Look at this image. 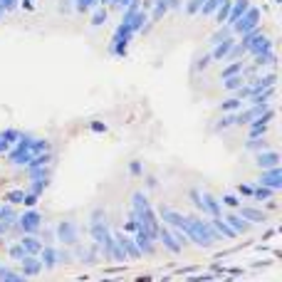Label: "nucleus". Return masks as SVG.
<instances>
[{
    "mask_svg": "<svg viewBox=\"0 0 282 282\" xmlns=\"http://www.w3.org/2000/svg\"><path fill=\"white\" fill-rule=\"evenodd\" d=\"M223 218H226L228 226L233 228L238 235H245V233H250V228H253V223H250V220H245V218H243L238 211H230L228 215H223Z\"/></svg>",
    "mask_w": 282,
    "mask_h": 282,
    "instance_id": "16",
    "label": "nucleus"
},
{
    "mask_svg": "<svg viewBox=\"0 0 282 282\" xmlns=\"http://www.w3.org/2000/svg\"><path fill=\"white\" fill-rule=\"evenodd\" d=\"M129 171H131V176H141V173H144L141 161H131V164H129Z\"/></svg>",
    "mask_w": 282,
    "mask_h": 282,
    "instance_id": "47",
    "label": "nucleus"
},
{
    "mask_svg": "<svg viewBox=\"0 0 282 282\" xmlns=\"http://www.w3.org/2000/svg\"><path fill=\"white\" fill-rule=\"evenodd\" d=\"M0 280L5 282H23L25 280V277H23V272H15V270H10V268H5L3 270V275H0Z\"/></svg>",
    "mask_w": 282,
    "mask_h": 282,
    "instance_id": "35",
    "label": "nucleus"
},
{
    "mask_svg": "<svg viewBox=\"0 0 282 282\" xmlns=\"http://www.w3.org/2000/svg\"><path fill=\"white\" fill-rule=\"evenodd\" d=\"M238 37L235 35H228V37H223L218 45H213L211 50V59H215V62H226V57H228V52H230V47H233V43H235Z\"/></svg>",
    "mask_w": 282,
    "mask_h": 282,
    "instance_id": "13",
    "label": "nucleus"
},
{
    "mask_svg": "<svg viewBox=\"0 0 282 282\" xmlns=\"http://www.w3.org/2000/svg\"><path fill=\"white\" fill-rule=\"evenodd\" d=\"M188 198H191L193 208H196V211L200 213V191H198V188H191V191H188Z\"/></svg>",
    "mask_w": 282,
    "mask_h": 282,
    "instance_id": "37",
    "label": "nucleus"
},
{
    "mask_svg": "<svg viewBox=\"0 0 282 282\" xmlns=\"http://www.w3.org/2000/svg\"><path fill=\"white\" fill-rule=\"evenodd\" d=\"M74 10L77 13H89L92 10V0H74Z\"/></svg>",
    "mask_w": 282,
    "mask_h": 282,
    "instance_id": "38",
    "label": "nucleus"
},
{
    "mask_svg": "<svg viewBox=\"0 0 282 282\" xmlns=\"http://www.w3.org/2000/svg\"><path fill=\"white\" fill-rule=\"evenodd\" d=\"M107 17H109V10H107L104 5H94V8H92V25H94V28H99L102 23H107Z\"/></svg>",
    "mask_w": 282,
    "mask_h": 282,
    "instance_id": "23",
    "label": "nucleus"
},
{
    "mask_svg": "<svg viewBox=\"0 0 282 282\" xmlns=\"http://www.w3.org/2000/svg\"><path fill=\"white\" fill-rule=\"evenodd\" d=\"M0 136L13 146L15 141H17V136H20V131H17V129H5V131H0Z\"/></svg>",
    "mask_w": 282,
    "mask_h": 282,
    "instance_id": "36",
    "label": "nucleus"
},
{
    "mask_svg": "<svg viewBox=\"0 0 282 282\" xmlns=\"http://www.w3.org/2000/svg\"><path fill=\"white\" fill-rule=\"evenodd\" d=\"M47 184H50V178H30L28 191H30V193H35V196H43L45 188H47Z\"/></svg>",
    "mask_w": 282,
    "mask_h": 282,
    "instance_id": "27",
    "label": "nucleus"
},
{
    "mask_svg": "<svg viewBox=\"0 0 282 282\" xmlns=\"http://www.w3.org/2000/svg\"><path fill=\"white\" fill-rule=\"evenodd\" d=\"M74 263V255H72V248H57V265H70Z\"/></svg>",
    "mask_w": 282,
    "mask_h": 282,
    "instance_id": "30",
    "label": "nucleus"
},
{
    "mask_svg": "<svg viewBox=\"0 0 282 282\" xmlns=\"http://www.w3.org/2000/svg\"><path fill=\"white\" fill-rule=\"evenodd\" d=\"M208 223H211L213 230H215V233H218V235H220L223 240H233V238H238V233H235L233 228L228 226V220L223 218V215H211V218H208Z\"/></svg>",
    "mask_w": 282,
    "mask_h": 282,
    "instance_id": "14",
    "label": "nucleus"
},
{
    "mask_svg": "<svg viewBox=\"0 0 282 282\" xmlns=\"http://www.w3.org/2000/svg\"><path fill=\"white\" fill-rule=\"evenodd\" d=\"M156 215H158V220L164 223V226L169 228H178V230H186V223H188V218H186L181 211H176V208H171V206H158L156 208Z\"/></svg>",
    "mask_w": 282,
    "mask_h": 282,
    "instance_id": "5",
    "label": "nucleus"
},
{
    "mask_svg": "<svg viewBox=\"0 0 282 282\" xmlns=\"http://www.w3.org/2000/svg\"><path fill=\"white\" fill-rule=\"evenodd\" d=\"M257 184L263 186H270L272 191H280L282 188V169L280 166H272V169H265L260 173V178H257Z\"/></svg>",
    "mask_w": 282,
    "mask_h": 282,
    "instance_id": "11",
    "label": "nucleus"
},
{
    "mask_svg": "<svg viewBox=\"0 0 282 282\" xmlns=\"http://www.w3.org/2000/svg\"><path fill=\"white\" fill-rule=\"evenodd\" d=\"M220 203H223L226 208H230V211H238V206L243 200H240L235 193H223V196H220Z\"/></svg>",
    "mask_w": 282,
    "mask_h": 282,
    "instance_id": "32",
    "label": "nucleus"
},
{
    "mask_svg": "<svg viewBox=\"0 0 282 282\" xmlns=\"http://www.w3.org/2000/svg\"><path fill=\"white\" fill-rule=\"evenodd\" d=\"M243 104H245V102L240 97H230L220 104V112H238V109H243Z\"/></svg>",
    "mask_w": 282,
    "mask_h": 282,
    "instance_id": "31",
    "label": "nucleus"
},
{
    "mask_svg": "<svg viewBox=\"0 0 282 282\" xmlns=\"http://www.w3.org/2000/svg\"><path fill=\"white\" fill-rule=\"evenodd\" d=\"M253 188H255L253 184H240V186H238V193H240V196H248V198H250V196H253Z\"/></svg>",
    "mask_w": 282,
    "mask_h": 282,
    "instance_id": "44",
    "label": "nucleus"
},
{
    "mask_svg": "<svg viewBox=\"0 0 282 282\" xmlns=\"http://www.w3.org/2000/svg\"><path fill=\"white\" fill-rule=\"evenodd\" d=\"M184 10V0H169V13H181Z\"/></svg>",
    "mask_w": 282,
    "mask_h": 282,
    "instance_id": "45",
    "label": "nucleus"
},
{
    "mask_svg": "<svg viewBox=\"0 0 282 282\" xmlns=\"http://www.w3.org/2000/svg\"><path fill=\"white\" fill-rule=\"evenodd\" d=\"M238 213L245 218V220H250V223H268V213L260 211L257 206H238Z\"/></svg>",
    "mask_w": 282,
    "mask_h": 282,
    "instance_id": "17",
    "label": "nucleus"
},
{
    "mask_svg": "<svg viewBox=\"0 0 282 282\" xmlns=\"http://www.w3.org/2000/svg\"><path fill=\"white\" fill-rule=\"evenodd\" d=\"M131 238H134V243L139 245V250L144 257H154L156 255V240L144 230V228H136L134 233H131Z\"/></svg>",
    "mask_w": 282,
    "mask_h": 282,
    "instance_id": "6",
    "label": "nucleus"
},
{
    "mask_svg": "<svg viewBox=\"0 0 282 282\" xmlns=\"http://www.w3.org/2000/svg\"><path fill=\"white\" fill-rule=\"evenodd\" d=\"M257 25H260V8H255V5H250V8L235 20V23H230V28H233V35H235V37L243 35V32H248V30L257 28Z\"/></svg>",
    "mask_w": 282,
    "mask_h": 282,
    "instance_id": "4",
    "label": "nucleus"
},
{
    "mask_svg": "<svg viewBox=\"0 0 282 282\" xmlns=\"http://www.w3.org/2000/svg\"><path fill=\"white\" fill-rule=\"evenodd\" d=\"M156 243H161V245H164V250H169L171 255H178L181 250H184V248H181V243L173 238L171 228L164 226V223H161V228H158V238H156Z\"/></svg>",
    "mask_w": 282,
    "mask_h": 282,
    "instance_id": "9",
    "label": "nucleus"
},
{
    "mask_svg": "<svg viewBox=\"0 0 282 282\" xmlns=\"http://www.w3.org/2000/svg\"><path fill=\"white\" fill-rule=\"evenodd\" d=\"M186 218H188V223H186L184 233L188 243H196L198 248H213L218 240H223L206 218H200V215H186Z\"/></svg>",
    "mask_w": 282,
    "mask_h": 282,
    "instance_id": "1",
    "label": "nucleus"
},
{
    "mask_svg": "<svg viewBox=\"0 0 282 282\" xmlns=\"http://www.w3.org/2000/svg\"><path fill=\"white\" fill-rule=\"evenodd\" d=\"M28 178H50V166H25Z\"/></svg>",
    "mask_w": 282,
    "mask_h": 282,
    "instance_id": "29",
    "label": "nucleus"
},
{
    "mask_svg": "<svg viewBox=\"0 0 282 282\" xmlns=\"http://www.w3.org/2000/svg\"><path fill=\"white\" fill-rule=\"evenodd\" d=\"M40 228H43V215L35 208H28L25 213H17V218H15L10 230L23 235V233H40Z\"/></svg>",
    "mask_w": 282,
    "mask_h": 282,
    "instance_id": "2",
    "label": "nucleus"
},
{
    "mask_svg": "<svg viewBox=\"0 0 282 282\" xmlns=\"http://www.w3.org/2000/svg\"><path fill=\"white\" fill-rule=\"evenodd\" d=\"M99 220H107V211L104 208H94L89 215V223H99Z\"/></svg>",
    "mask_w": 282,
    "mask_h": 282,
    "instance_id": "39",
    "label": "nucleus"
},
{
    "mask_svg": "<svg viewBox=\"0 0 282 282\" xmlns=\"http://www.w3.org/2000/svg\"><path fill=\"white\" fill-rule=\"evenodd\" d=\"M245 85V77H243V72H240V74H233V77H226V79H223V87H226L228 92H235V89H238V87H243Z\"/></svg>",
    "mask_w": 282,
    "mask_h": 282,
    "instance_id": "28",
    "label": "nucleus"
},
{
    "mask_svg": "<svg viewBox=\"0 0 282 282\" xmlns=\"http://www.w3.org/2000/svg\"><path fill=\"white\" fill-rule=\"evenodd\" d=\"M45 151H52V144L50 139H40V136H35L32 144H30V154L37 156V154H45Z\"/></svg>",
    "mask_w": 282,
    "mask_h": 282,
    "instance_id": "21",
    "label": "nucleus"
},
{
    "mask_svg": "<svg viewBox=\"0 0 282 282\" xmlns=\"http://www.w3.org/2000/svg\"><path fill=\"white\" fill-rule=\"evenodd\" d=\"M20 245H23L25 255H37L43 250V240L37 238V233H23L20 235Z\"/></svg>",
    "mask_w": 282,
    "mask_h": 282,
    "instance_id": "18",
    "label": "nucleus"
},
{
    "mask_svg": "<svg viewBox=\"0 0 282 282\" xmlns=\"http://www.w3.org/2000/svg\"><path fill=\"white\" fill-rule=\"evenodd\" d=\"M0 5H3V10L5 13H13L20 8V0H0Z\"/></svg>",
    "mask_w": 282,
    "mask_h": 282,
    "instance_id": "41",
    "label": "nucleus"
},
{
    "mask_svg": "<svg viewBox=\"0 0 282 282\" xmlns=\"http://www.w3.org/2000/svg\"><path fill=\"white\" fill-rule=\"evenodd\" d=\"M208 62H211V52H203V55H198L196 62H193V72L208 70Z\"/></svg>",
    "mask_w": 282,
    "mask_h": 282,
    "instance_id": "34",
    "label": "nucleus"
},
{
    "mask_svg": "<svg viewBox=\"0 0 282 282\" xmlns=\"http://www.w3.org/2000/svg\"><path fill=\"white\" fill-rule=\"evenodd\" d=\"M240 72H243V59H233V62H228L226 67L220 70V79L233 77V74H240Z\"/></svg>",
    "mask_w": 282,
    "mask_h": 282,
    "instance_id": "25",
    "label": "nucleus"
},
{
    "mask_svg": "<svg viewBox=\"0 0 282 282\" xmlns=\"http://www.w3.org/2000/svg\"><path fill=\"white\" fill-rule=\"evenodd\" d=\"M275 193L277 191H272L270 186H263V184H255V188H253V200L255 203H265V200H270V198H275Z\"/></svg>",
    "mask_w": 282,
    "mask_h": 282,
    "instance_id": "20",
    "label": "nucleus"
},
{
    "mask_svg": "<svg viewBox=\"0 0 282 282\" xmlns=\"http://www.w3.org/2000/svg\"><path fill=\"white\" fill-rule=\"evenodd\" d=\"M3 270H5V265H0V275H3Z\"/></svg>",
    "mask_w": 282,
    "mask_h": 282,
    "instance_id": "51",
    "label": "nucleus"
},
{
    "mask_svg": "<svg viewBox=\"0 0 282 282\" xmlns=\"http://www.w3.org/2000/svg\"><path fill=\"white\" fill-rule=\"evenodd\" d=\"M23 196H25V191H10V193L5 196V200H8V203H23Z\"/></svg>",
    "mask_w": 282,
    "mask_h": 282,
    "instance_id": "42",
    "label": "nucleus"
},
{
    "mask_svg": "<svg viewBox=\"0 0 282 282\" xmlns=\"http://www.w3.org/2000/svg\"><path fill=\"white\" fill-rule=\"evenodd\" d=\"M3 17H5V10H3V5H0V20H3Z\"/></svg>",
    "mask_w": 282,
    "mask_h": 282,
    "instance_id": "50",
    "label": "nucleus"
},
{
    "mask_svg": "<svg viewBox=\"0 0 282 282\" xmlns=\"http://www.w3.org/2000/svg\"><path fill=\"white\" fill-rule=\"evenodd\" d=\"M55 243L67 245V248L77 245L79 243V228H77V223L74 220H59L55 226Z\"/></svg>",
    "mask_w": 282,
    "mask_h": 282,
    "instance_id": "3",
    "label": "nucleus"
},
{
    "mask_svg": "<svg viewBox=\"0 0 282 282\" xmlns=\"http://www.w3.org/2000/svg\"><path fill=\"white\" fill-rule=\"evenodd\" d=\"M112 233H114V238H116V243L124 248V253H127L129 260H141V257H144V255H141V250H139V245L134 243V238H131V235L122 233V230H112Z\"/></svg>",
    "mask_w": 282,
    "mask_h": 282,
    "instance_id": "8",
    "label": "nucleus"
},
{
    "mask_svg": "<svg viewBox=\"0 0 282 282\" xmlns=\"http://www.w3.org/2000/svg\"><path fill=\"white\" fill-rule=\"evenodd\" d=\"M230 3H233V0H220V3H218V8H215V13H213V17H215V23H218V25H223V23H226L228 13H230Z\"/></svg>",
    "mask_w": 282,
    "mask_h": 282,
    "instance_id": "22",
    "label": "nucleus"
},
{
    "mask_svg": "<svg viewBox=\"0 0 282 282\" xmlns=\"http://www.w3.org/2000/svg\"><path fill=\"white\" fill-rule=\"evenodd\" d=\"M127 5H129V0H112V3H109V10H119V13H122Z\"/></svg>",
    "mask_w": 282,
    "mask_h": 282,
    "instance_id": "46",
    "label": "nucleus"
},
{
    "mask_svg": "<svg viewBox=\"0 0 282 282\" xmlns=\"http://www.w3.org/2000/svg\"><path fill=\"white\" fill-rule=\"evenodd\" d=\"M37 198L35 193H30V191H25V196H23V203H25V208H35V203H37Z\"/></svg>",
    "mask_w": 282,
    "mask_h": 282,
    "instance_id": "43",
    "label": "nucleus"
},
{
    "mask_svg": "<svg viewBox=\"0 0 282 282\" xmlns=\"http://www.w3.org/2000/svg\"><path fill=\"white\" fill-rule=\"evenodd\" d=\"M8 255H10V260H15V263H20V260L25 257V250H23L20 240H17V243H13V245L8 248Z\"/></svg>",
    "mask_w": 282,
    "mask_h": 282,
    "instance_id": "33",
    "label": "nucleus"
},
{
    "mask_svg": "<svg viewBox=\"0 0 282 282\" xmlns=\"http://www.w3.org/2000/svg\"><path fill=\"white\" fill-rule=\"evenodd\" d=\"M17 265H20L23 277H37V275L43 272V263H40V257H37V255H25Z\"/></svg>",
    "mask_w": 282,
    "mask_h": 282,
    "instance_id": "10",
    "label": "nucleus"
},
{
    "mask_svg": "<svg viewBox=\"0 0 282 282\" xmlns=\"http://www.w3.org/2000/svg\"><path fill=\"white\" fill-rule=\"evenodd\" d=\"M40 263H43V270H55L57 268V245H50V243H43V250L37 253Z\"/></svg>",
    "mask_w": 282,
    "mask_h": 282,
    "instance_id": "15",
    "label": "nucleus"
},
{
    "mask_svg": "<svg viewBox=\"0 0 282 282\" xmlns=\"http://www.w3.org/2000/svg\"><path fill=\"white\" fill-rule=\"evenodd\" d=\"M245 149L257 154V151H263V149H270V144H268V139H265V136H250V139H248V144H245Z\"/></svg>",
    "mask_w": 282,
    "mask_h": 282,
    "instance_id": "24",
    "label": "nucleus"
},
{
    "mask_svg": "<svg viewBox=\"0 0 282 282\" xmlns=\"http://www.w3.org/2000/svg\"><path fill=\"white\" fill-rule=\"evenodd\" d=\"M62 15H70L74 10V0H59V8H57Z\"/></svg>",
    "mask_w": 282,
    "mask_h": 282,
    "instance_id": "40",
    "label": "nucleus"
},
{
    "mask_svg": "<svg viewBox=\"0 0 282 282\" xmlns=\"http://www.w3.org/2000/svg\"><path fill=\"white\" fill-rule=\"evenodd\" d=\"M200 213H203L206 218H211V215H223V203H220V198L208 193V191H200Z\"/></svg>",
    "mask_w": 282,
    "mask_h": 282,
    "instance_id": "7",
    "label": "nucleus"
},
{
    "mask_svg": "<svg viewBox=\"0 0 282 282\" xmlns=\"http://www.w3.org/2000/svg\"><path fill=\"white\" fill-rule=\"evenodd\" d=\"M250 5H253L250 0H233V3H230V13H228L226 23H228V25H230V23H235L240 15H243L245 10H248V8H250Z\"/></svg>",
    "mask_w": 282,
    "mask_h": 282,
    "instance_id": "19",
    "label": "nucleus"
},
{
    "mask_svg": "<svg viewBox=\"0 0 282 282\" xmlns=\"http://www.w3.org/2000/svg\"><path fill=\"white\" fill-rule=\"evenodd\" d=\"M146 186H149V188H156L158 184H156V178H154V176H146Z\"/></svg>",
    "mask_w": 282,
    "mask_h": 282,
    "instance_id": "48",
    "label": "nucleus"
},
{
    "mask_svg": "<svg viewBox=\"0 0 282 282\" xmlns=\"http://www.w3.org/2000/svg\"><path fill=\"white\" fill-rule=\"evenodd\" d=\"M255 166L260 171L272 169V166H280V154L272 151V149H263V151H257V156H255Z\"/></svg>",
    "mask_w": 282,
    "mask_h": 282,
    "instance_id": "12",
    "label": "nucleus"
},
{
    "mask_svg": "<svg viewBox=\"0 0 282 282\" xmlns=\"http://www.w3.org/2000/svg\"><path fill=\"white\" fill-rule=\"evenodd\" d=\"M109 3H112V0H99V5H109Z\"/></svg>",
    "mask_w": 282,
    "mask_h": 282,
    "instance_id": "49",
    "label": "nucleus"
},
{
    "mask_svg": "<svg viewBox=\"0 0 282 282\" xmlns=\"http://www.w3.org/2000/svg\"><path fill=\"white\" fill-rule=\"evenodd\" d=\"M230 127H235V112H223V119H218L213 131H226Z\"/></svg>",
    "mask_w": 282,
    "mask_h": 282,
    "instance_id": "26",
    "label": "nucleus"
}]
</instances>
